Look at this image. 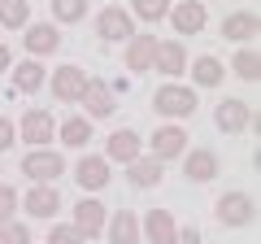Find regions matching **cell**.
Segmentation results:
<instances>
[{"label":"cell","instance_id":"cell-1","mask_svg":"<svg viewBox=\"0 0 261 244\" xmlns=\"http://www.w3.org/2000/svg\"><path fill=\"white\" fill-rule=\"evenodd\" d=\"M196 105H200L196 87H183V83H161L157 96H152V109H157L161 118H192Z\"/></svg>","mask_w":261,"mask_h":244},{"label":"cell","instance_id":"cell-2","mask_svg":"<svg viewBox=\"0 0 261 244\" xmlns=\"http://www.w3.org/2000/svg\"><path fill=\"white\" fill-rule=\"evenodd\" d=\"M18 135L31 144V149H48V144L57 140V118L48 109H27L18 122Z\"/></svg>","mask_w":261,"mask_h":244},{"label":"cell","instance_id":"cell-3","mask_svg":"<svg viewBox=\"0 0 261 244\" xmlns=\"http://www.w3.org/2000/svg\"><path fill=\"white\" fill-rule=\"evenodd\" d=\"M22 175L35 179V183H53V179L65 175V157L53 149H31L27 157H22Z\"/></svg>","mask_w":261,"mask_h":244},{"label":"cell","instance_id":"cell-4","mask_svg":"<svg viewBox=\"0 0 261 244\" xmlns=\"http://www.w3.org/2000/svg\"><path fill=\"white\" fill-rule=\"evenodd\" d=\"M214 122H218V131L240 135V131L252 127V105L248 101H235V96H222V101L214 105Z\"/></svg>","mask_w":261,"mask_h":244},{"label":"cell","instance_id":"cell-5","mask_svg":"<svg viewBox=\"0 0 261 244\" xmlns=\"http://www.w3.org/2000/svg\"><path fill=\"white\" fill-rule=\"evenodd\" d=\"M257 218V201L248 192H222L218 197V223L222 227H248Z\"/></svg>","mask_w":261,"mask_h":244},{"label":"cell","instance_id":"cell-6","mask_svg":"<svg viewBox=\"0 0 261 244\" xmlns=\"http://www.w3.org/2000/svg\"><path fill=\"white\" fill-rule=\"evenodd\" d=\"M96 35H100L105 44H122V39L135 35V22H130V13L122 9V5H109V9L96 13Z\"/></svg>","mask_w":261,"mask_h":244},{"label":"cell","instance_id":"cell-7","mask_svg":"<svg viewBox=\"0 0 261 244\" xmlns=\"http://www.w3.org/2000/svg\"><path fill=\"white\" fill-rule=\"evenodd\" d=\"M48 87H53V96L61 105H79V96H83V87H87V70L83 66H61V70L48 75Z\"/></svg>","mask_w":261,"mask_h":244},{"label":"cell","instance_id":"cell-8","mask_svg":"<svg viewBox=\"0 0 261 244\" xmlns=\"http://www.w3.org/2000/svg\"><path fill=\"white\" fill-rule=\"evenodd\" d=\"M79 105H83V113H87V122H105V118H113V87L105 83V79H87V87H83V96H79Z\"/></svg>","mask_w":261,"mask_h":244},{"label":"cell","instance_id":"cell-9","mask_svg":"<svg viewBox=\"0 0 261 244\" xmlns=\"http://www.w3.org/2000/svg\"><path fill=\"white\" fill-rule=\"evenodd\" d=\"M148 153H152V161H161V166H166V161H174V157H183L187 153V131L183 127H157V131H152V140H148Z\"/></svg>","mask_w":261,"mask_h":244},{"label":"cell","instance_id":"cell-10","mask_svg":"<svg viewBox=\"0 0 261 244\" xmlns=\"http://www.w3.org/2000/svg\"><path fill=\"white\" fill-rule=\"evenodd\" d=\"M105 223H109V209H105L96 197H83L74 205V223H70V227H74L83 240H96V235L105 231Z\"/></svg>","mask_w":261,"mask_h":244},{"label":"cell","instance_id":"cell-11","mask_svg":"<svg viewBox=\"0 0 261 244\" xmlns=\"http://www.w3.org/2000/svg\"><path fill=\"white\" fill-rule=\"evenodd\" d=\"M135 157H144V135H140V131H130V127L113 131L109 144H105V161H122V166H130Z\"/></svg>","mask_w":261,"mask_h":244},{"label":"cell","instance_id":"cell-12","mask_svg":"<svg viewBox=\"0 0 261 244\" xmlns=\"http://www.w3.org/2000/svg\"><path fill=\"white\" fill-rule=\"evenodd\" d=\"M157 35H148V31H135V35L126 39V70L130 75H144V70H152V57H157Z\"/></svg>","mask_w":261,"mask_h":244},{"label":"cell","instance_id":"cell-13","mask_svg":"<svg viewBox=\"0 0 261 244\" xmlns=\"http://www.w3.org/2000/svg\"><path fill=\"white\" fill-rule=\"evenodd\" d=\"M170 22H174L178 35H200L205 22H209V13H205L200 0H178V5H170Z\"/></svg>","mask_w":261,"mask_h":244},{"label":"cell","instance_id":"cell-14","mask_svg":"<svg viewBox=\"0 0 261 244\" xmlns=\"http://www.w3.org/2000/svg\"><path fill=\"white\" fill-rule=\"evenodd\" d=\"M22 31H27L22 39H27V53L31 57H48V53L61 48V31H57L53 22H27Z\"/></svg>","mask_w":261,"mask_h":244},{"label":"cell","instance_id":"cell-15","mask_svg":"<svg viewBox=\"0 0 261 244\" xmlns=\"http://www.w3.org/2000/svg\"><path fill=\"white\" fill-rule=\"evenodd\" d=\"M183 175L192 179V183H214V179H218V153L214 149L183 153Z\"/></svg>","mask_w":261,"mask_h":244},{"label":"cell","instance_id":"cell-16","mask_svg":"<svg viewBox=\"0 0 261 244\" xmlns=\"http://www.w3.org/2000/svg\"><path fill=\"white\" fill-rule=\"evenodd\" d=\"M174 231H178V223H174V214L166 205L148 209V218L140 227V235H148V244H174Z\"/></svg>","mask_w":261,"mask_h":244},{"label":"cell","instance_id":"cell-17","mask_svg":"<svg viewBox=\"0 0 261 244\" xmlns=\"http://www.w3.org/2000/svg\"><path fill=\"white\" fill-rule=\"evenodd\" d=\"M152 70H161L166 79H178L187 70V48L178 39H161L157 44V57H152Z\"/></svg>","mask_w":261,"mask_h":244},{"label":"cell","instance_id":"cell-18","mask_svg":"<svg viewBox=\"0 0 261 244\" xmlns=\"http://www.w3.org/2000/svg\"><path fill=\"white\" fill-rule=\"evenodd\" d=\"M57 209H61V197H57L53 183H35V188H27V214L31 218H53Z\"/></svg>","mask_w":261,"mask_h":244},{"label":"cell","instance_id":"cell-19","mask_svg":"<svg viewBox=\"0 0 261 244\" xmlns=\"http://www.w3.org/2000/svg\"><path fill=\"white\" fill-rule=\"evenodd\" d=\"M74 179H79V188H87V192H100L113 175H109V161H105V157H83V161L74 166Z\"/></svg>","mask_w":261,"mask_h":244},{"label":"cell","instance_id":"cell-20","mask_svg":"<svg viewBox=\"0 0 261 244\" xmlns=\"http://www.w3.org/2000/svg\"><path fill=\"white\" fill-rule=\"evenodd\" d=\"M105 231H109V244H140V218L130 214V209H118L105 223Z\"/></svg>","mask_w":261,"mask_h":244},{"label":"cell","instance_id":"cell-21","mask_svg":"<svg viewBox=\"0 0 261 244\" xmlns=\"http://www.w3.org/2000/svg\"><path fill=\"white\" fill-rule=\"evenodd\" d=\"M222 39H231V44H248V39H257V13H248V9L231 13V18L222 22Z\"/></svg>","mask_w":261,"mask_h":244},{"label":"cell","instance_id":"cell-22","mask_svg":"<svg viewBox=\"0 0 261 244\" xmlns=\"http://www.w3.org/2000/svg\"><path fill=\"white\" fill-rule=\"evenodd\" d=\"M126 175H130V188H157L161 183V175H166V166H161V161H152V157H135L126 166Z\"/></svg>","mask_w":261,"mask_h":244},{"label":"cell","instance_id":"cell-23","mask_svg":"<svg viewBox=\"0 0 261 244\" xmlns=\"http://www.w3.org/2000/svg\"><path fill=\"white\" fill-rule=\"evenodd\" d=\"M222 79H226V66L218 57H196L192 61V83L196 87H222Z\"/></svg>","mask_w":261,"mask_h":244},{"label":"cell","instance_id":"cell-24","mask_svg":"<svg viewBox=\"0 0 261 244\" xmlns=\"http://www.w3.org/2000/svg\"><path fill=\"white\" fill-rule=\"evenodd\" d=\"M44 83H48V70L39 66L35 57H31V61H22V66L13 70V87H18V92H27V96H35Z\"/></svg>","mask_w":261,"mask_h":244},{"label":"cell","instance_id":"cell-25","mask_svg":"<svg viewBox=\"0 0 261 244\" xmlns=\"http://www.w3.org/2000/svg\"><path fill=\"white\" fill-rule=\"evenodd\" d=\"M87 18V0H53V27H74Z\"/></svg>","mask_w":261,"mask_h":244},{"label":"cell","instance_id":"cell-26","mask_svg":"<svg viewBox=\"0 0 261 244\" xmlns=\"http://www.w3.org/2000/svg\"><path fill=\"white\" fill-rule=\"evenodd\" d=\"M87 140H92V122L87 118H65L61 122V144L65 149H87Z\"/></svg>","mask_w":261,"mask_h":244},{"label":"cell","instance_id":"cell-27","mask_svg":"<svg viewBox=\"0 0 261 244\" xmlns=\"http://www.w3.org/2000/svg\"><path fill=\"white\" fill-rule=\"evenodd\" d=\"M27 22H31V0H5V5H0V27L22 31Z\"/></svg>","mask_w":261,"mask_h":244},{"label":"cell","instance_id":"cell-28","mask_svg":"<svg viewBox=\"0 0 261 244\" xmlns=\"http://www.w3.org/2000/svg\"><path fill=\"white\" fill-rule=\"evenodd\" d=\"M231 70H235V79H244V83H257V75H261V57L252 53V48H244V53H235Z\"/></svg>","mask_w":261,"mask_h":244},{"label":"cell","instance_id":"cell-29","mask_svg":"<svg viewBox=\"0 0 261 244\" xmlns=\"http://www.w3.org/2000/svg\"><path fill=\"white\" fill-rule=\"evenodd\" d=\"M130 13L140 22H161L170 13V0H130Z\"/></svg>","mask_w":261,"mask_h":244},{"label":"cell","instance_id":"cell-30","mask_svg":"<svg viewBox=\"0 0 261 244\" xmlns=\"http://www.w3.org/2000/svg\"><path fill=\"white\" fill-rule=\"evenodd\" d=\"M18 209H22V197H18V188L0 183V223H13V218H18Z\"/></svg>","mask_w":261,"mask_h":244},{"label":"cell","instance_id":"cell-31","mask_svg":"<svg viewBox=\"0 0 261 244\" xmlns=\"http://www.w3.org/2000/svg\"><path fill=\"white\" fill-rule=\"evenodd\" d=\"M0 244H31V231H27V223H0Z\"/></svg>","mask_w":261,"mask_h":244},{"label":"cell","instance_id":"cell-32","mask_svg":"<svg viewBox=\"0 0 261 244\" xmlns=\"http://www.w3.org/2000/svg\"><path fill=\"white\" fill-rule=\"evenodd\" d=\"M48 244H83V235H79L74 227H61V223H57L53 231H48Z\"/></svg>","mask_w":261,"mask_h":244},{"label":"cell","instance_id":"cell-33","mask_svg":"<svg viewBox=\"0 0 261 244\" xmlns=\"http://www.w3.org/2000/svg\"><path fill=\"white\" fill-rule=\"evenodd\" d=\"M13 144H18V127H13V122L5 118V113H0V153H5V149H13Z\"/></svg>","mask_w":261,"mask_h":244},{"label":"cell","instance_id":"cell-34","mask_svg":"<svg viewBox=\"0 0 261 244\" xmlns=\"http://www.w3.org/2000/svg\"><path fill=\"white\" fill-rule=\"evenodd\" d=\"M174 244H200V231L196 227H183V231H174Z\"/></svg>","mask_w":261,"mask_h":244},{"label":"cell","instance_id":"cell-35","mask_svg":"<svg viewBox=\"0 0 261 244\" xmlns=\"http://www.w3.org/2000/svg\"><path fill=\"white\" fill-rule=\"evenodd\" d=\"M9 61H13V57H9V48L0 44V75H5V70H9Z\"/></svg>","mask_w":261,"mask_h":244},{"label":"cell","instance_id":"cell-36","mask_svg":"<svg viewBox=\"0 0 261 244\" xmlns=\"http://www.w3.org/2000/svg\"><path fill=\"white\" fill-rule=\"evenodd\" d=\"M0 5H5V0H0Z\"/></svg>","mask_w":261,"mask_h":244}]
</instances>
